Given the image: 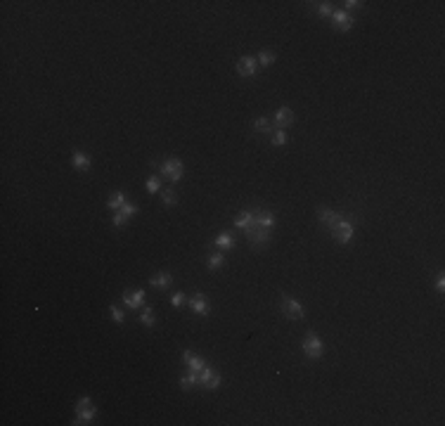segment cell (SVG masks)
I'll use <instances>...</instances> for the list:
<instances>
[{"instance_id":"cell-28","label":"cell","mask_w":445,"mask_h":426,"mask_svg":"<svg viewBox=\"0 0 445 426\" xmlns=\"http://www.w3.org/2000/svg\"><path fill=\"white\" fill-rule=\"evenodd\" d=\"M159 190H161V178H159V175H152V178L147 180V192H149V194H156Z\"/></svg>"},{"instance_id":"cell-11","label":"cell","mask_w":445,"mask_h":426,"mask_svg":"<svg viewBox=\"0 0 445 426\" xmlns=\"http://www.w3.org/2000/svg\"><path fill=\"white\" fill-rule=\"evenodd\" d=\"M135 213H137V206H135V204H130V201H126V204H123V206L116 211V216L111 218V223H114L116 227H121L123 223H128L130 218L135 216Z\"/></svg>"},{"instance_id":"cell-2","label":"cell","mask_w":445,"mask_h":426,"mask_svg":"<svg viewBox=\"0 0 445 426\" xmlns=\"http://www.w3.org/2000/svg\"><path fill=\"white\" fill-rule=\"evenodd\" d=\"M280 310L289 320H303L306 318V308L301 306V301L291 299V296H287V294H280Z\"/></svg>"},{"instance_id":"cell-29","label":"cell","mask_w":445,"mask_h":426,"mask_svg":"<svg viewBox=\"0 0 445 426\" xmlns=\"http://www.w3.org/2000/svg\"><path fill=\"white\" fill-rule=\"evenodd\" d=\"M109 313H111V318H114V322H116V325H123V320H126V313L118 308V306H109Z\"/></svg>"},{"instance_id":"cell-18","label":"cell","mask_w":445,"mask_h":426,"mask_svg":"<svg viewBox=\"0 0 445 426\" xmlns=\"http://www.w3.org/2000/svg\"><path fill=\"white\" fill-rule=\"evenodd\" d=\"M213 244H216V249H220V251H230V249H235V237H232V232H220Z\"/></svg>"},{"instance_id":"cell-33","label":"cell","mask_w":445,"mask_h":426,"mask_svg":"<svg viewBox=\"0 0 445 426\" xmlns=\"http://www.w3.org/2000/svg\"><path fill=\"white\" fill-rule=\"evenodd\" d=\"M344 5H346V12H348V9H360L365 2H363V0H346Z\"/></svg>"},{"instance_id":"cell-17","label":"cell","mask_w":445,"mask_h":426,"mask_svg":"<svg viewBox=\"0 0 445 426\" xmlns=\"http://www.w3.org/2000/svg\"><path fill=\"white\" fill-rule=\"evenodd\" d=\"M173 284V275L171 272H159V275H154L152 280H149V287H154V289H168Z\"/></svg>"},{"instance_id":"cell-24","label":"cell","mask_w":445,"mask_h":426,"mask_svg":"<svg viewBox=\"0 0 445 426\" xmlns=\"http://www.w3.org/2000/svg\"><path fill=\"white\" fill-rule=\"evenodd\" d=\"M254 133H265V135H273V128L268 123V118L265 116H258L254 121Z\"/></svg>"},{"instance_id":"cell-12","label":"cell","mask_w":445,"mask_h":426,"mask_svg":"<svg viewBox=\"0 0 445 426\" xmlns=\"http://www.w3.org/2000/svg\"><path fill=\"white\" fill-rule=\"evenodd\" d=\"M318 218L322 220V223H325V225H327L329 232H332V230H334V227L339 225L341 220H344V218H341V213H336V211H332V209H318Z\"/></svg>"},{"instance_id":"cell-32","label":"cell","mask_w":445,"mask_h":426,"mask_svg":"<svg viewBox=\"0 0 445 426\" xmlns=\"http://www.w3.org/2000/svg\"><path fill=\"white\" fill-rule=\"evenodd\" d=\"M185 303H187V299H185V294H182V291H178V294H173V296H171V306H173V308H182Z\"/></svg>"},{"instance_id":"cell-16","label":"cell","mask_w":445,"mask_h":426,"mask_svg":"<svg viewBox=\"0 0 445 426\" xmlns=\"http://www.w3.org/2000/svg\"><path fill=\"white\" fill-rule=\"evenodd\" d=\"M95 415H97V410H95V405H88V408H83L76 412V419H73L71 424H90L92 419H95Z\"/></svg>"},{"instance_id":"cell-1","label":"cell","mask_w":445,"mask_h":426,"mask_svg":"<svg viewBox=\"0 0 445 426\" xmlns=\"http://www.w3.org/2000/svg\"><path fill=\"white\" fill-rule=\"evenodd\" d=\"M159 173L164 175L166 180L180 182V180H182V175H185V163H182L180 159L171 156V159H166L164 163H159Z\"/></svg>"},{"instance_id":"cell-4","label":"cell","mask_w":445,"mask_h":426,"mask_svg":"<svg viewBox=\"0 0 445 426\" xmlns=\"http://www.w3.org/2000/svg\"><path fill=\"white\" fill-rule=\"evenodd\" d=\"M246 242L251 244V249H261L270 242V230H263V227H246L244 230Z\"/></svg>"},{"instance_id":"cell-3","label":"cell","mask_w":445,"mask_h":426,"mask_svg":"<svg viewBox=\"0 0 445 426\" xmlns=\"http://www.w3.org/2000/svg\"><path fill=\"white\" fill-rule=\"evenodd\" d=\"M301 346H303L306 358H310V360H320V358L325 355V344H322V339H320L315 332H308Z\"/></svg>"},{"instance_id":"cell-21","label":"cell","mask_w":445,"mask_h":426,"mask_svg":"<svg viewBox=\"0 0 445 426\" xmlns=\"http://www.w3.org/2000/svg\"><path fill=\"white\" fill-rule=\"evenodd\" d=\"M194 386H199V372H190L187 377L180 379V389L182 391H192Z\"/></svg>"},{"instance_id":"cell-8","label":"cell","mask_w":445,"mask_h":426,"mask_svg":"<svg viewBox=\"0 0 445 426\" xmlns=\"http://www.w3.org/2000/svg\"><path fill=\"white\" fill-rule=\"evenodd\" d=\"M277 218H275L273 211L268 209H254V225L251 227H263V230H273Z\"/></svg>"},{"instance_id":"cell-19","label":"cell","mask_w":445,"mask_h":426,"mask_svg":"<svg viewBox=\"0 0 445 426\" xmlns=\"http://www.w3.org/2000/svg\"><path fill=\"white\" fill-rule=\"evenodd\" d=\"M254 225V209L251 211H242L239 216L235 218V227L237 230H246V227Z\"/></svg>"},{"instance_id":"cell-5","label":"cell","mask_w":445,"mask_h":426,"mask_svg":"<svg viewBox=\"0 0 445 426\" xmlns=\"http://www.w3.org/2000/svg\"><path fill=\"white\" fill-rule=\"evenodd\" d=\"M332 237H334L336 244H348V242L355 237V225L351 223V220H341V223L332 230Z\"/></svg>"},{"instance_id":"cell-30","label":"cell","mask_w":445,"mask_h":426,"mask_svg":"<svg viewBox=\"0 0 445 426\" xmlns=\"http://www.w3.org/2000/svg\"><path fill=\"white\" fill-rule=\"evenodd\" d=\"M161 199H164L166 206H175V204H178V197H175V192H173V190H164V192H161Z\"/></svg>"},{"instance_id":"cell-22","label":"cell","mask_w":445,"mask_h":426,"mask_svg":"<svg viewBox=\"0 0 445 426\" xmlns=\"http://www.w3.org/2000/svg\"><path fill=\"white\" fill-rule=\"evenodd\" d=\"M123 204H126V194L118 190V192H114V194H111V199L107 201V209H109V211H118Z\"/></svg>"},{"instance_id":"cell-23","label":"cell","mask_w":445,"mask_h":426,"mask_svg":"<svg viewBox=\"0 0 445 426\" xmlns=\"http://www.w3.org/2000/svg\"><path fill=\"white\" fill-rule=\"evenodd\" d=\"M140 322L145 327H154L156 325V318H154V308L152 306H145L142 313H140Z\"/></svg>"},{"instance_id":"cell-35","label":"cell","mask_w":445,"mask_h":426,"mask_svg":"<svg viewBox=\"0 0 445 426\" xmlns=\"http://www.w3.org/2000/svg\"><path fill=\"white\" fill-rule=\"evenodd\" d=\"M436 291H441V294L445 291V277H443V275H441V277L436 280Z\"/></svg>"},{"instance_id":"cell-14","label":"cell","mask_w":445,"mask_h":426,"mask_svg":"<svg viewBox=\"0 0 445 426\" xmlns=\"http://www.w3.org/2000/svg\"><path fill=\"white\" fill-rule=\"evenodd\" d=\"M71 166L76 168V171H90V166H92V159L90 154H85V152H73L71 154Z\"/></svg>"},{"instance_id":"cell-27","label":"cell","mask_w":445,"mask_h":426,"mask_svg":"<svg viewBox=\"0 0 445 426\" xmlns=\"http://www.w3.org/2000/svg\"><path fill=\"white\" fill-rule=\"evenodd\" d=\"M287 140H289V137H287V133H284V130H280V128H277V130H273V137H270V142H273L275 147L287 145Z\"/></svg>"},{"instance_id":"cell-20","label":"cell","mask_w":445,"mask_h":426,"mask_svg":"<svg viewBox=\"0 0 445 426\" xmlns=\"http://www.w3.org/2000/svg\"><path fill=\"white\" fill-rule=\"evenodd\" d=\"M223 265H225V254H223V251L211 254L209 261H206V268H209V270H218V268H223Z\"/></svg>"},{"instance_id":"cell-9","label":"cell","mask_w":445,"mask_h":426,"mask_svg":"<svg viewBox=\"0 0 445 426\" xmlns=\"http://www.w3.org/2000/svg\"><path fill=\"white\" fill-rule=\"evenodd\" d=\"M256 71H258V62L256 57H239L237 59V73L244 76V78H254Z\"/></svg>"},{"instance_id":"cell-7","label":"cell","mask_w":445,"mask_h":426,"mask_svg":"<svg viewBox=\"0 0 445 426\" xmlns=\"http://www.w3.org/2000/svg\"><path fill=\"white\" fill-rule=\"evenodd\" d=\"M187 303H190V310L194 313V315H201V318H206L211 313V303H209V299L201 294V291H197L192 299H187Z\"/></svg>"},{"instance_id":"cell-13","label":"cell","mask_w":445,"mask_h":426,"mask_svg":"<svg viewBox=\"0 0 445 426\" xmlns=\"http://www.w3.org/2000/svg\"><path fill=\"white\" fill-rule=\"evenodd\" d=\"M291 123H294V111L287 107H282L275 111V126L280 128V130H284V128H289Z\"/></svg>"},{"instance_id":"cell-6","label":"cell","mask_w":445,"mask_h":426,"mask_svg":"<svg viewBox=\"0 0 445 426\" xmlns=\"http://www.w3.org/2000/svg\"><path fill=\"white\" fill-rule=\"evenodd\" d=\"M355 24V19L351 17V12H346V9H334V14H332V26H334V31H341V33H346V31H351Z\"/></svg>"},{"instance_id":"cell-15","label":"cell","mask_w":445,"mask_h":426,"mask_svg":"<svg viewBox=\"0 0 445 426\" xmlns=\"http://www.w3.org/2000/svg\"><path fill=\"white\" fill-rule=\"evenodd\" d=\"M182 363L190 365V372H201V370L206 367V360L199 358V355L190 353V351H185V353H182Z\"/></svg>"},{"instance_id":"cell-10","label":"cell","mask_w":445,"mask_h":426,"mask_svg":"<svg viewBox=\"0 0 445 426\" xmlns=\"http://www.w3.org/2000/svg\"><path fill=\"white\" fill-rule=\"evenodd\" d=\"M123 303H126V308H145V289L123 291Z\"/></svg>"},{"instance_id":"cell-25","label":"cell","mask_w":445,"mask_h":426,"mask_svg":"<svg viewBox=\"0 0 445 426\" xmlns=\"http://www.w3.org/2000/svg\"><path fill=\"white\" fill-rule=\"evenodd\" d=\"M275 59H277V54L270 52V50H263V52L256 54V62H258V66H270Z\"/></svg>"},{"instance_id":"cell-34","label":"cell","mask_w":445,"mask_h":426,"mask_svg":"<svg viewBox=\"0 0 445 426\" xmlns=\"http://www.w3.org/2000/svg\"><path fill=\"white\" fill-rule=\"evenodd\" d=\"M88 405H92V400H90V396H83L81 400H78V403H76V412H78V410H83V408H88Z\"/></svg>"},{"instance_id":"cell-31","label":"cell","mask_w":445,"mask_h":426,"mask_svg":"<svg viewBox=\"0 0 445 426\" xmlns=\"http://www.w3.org/2000/svg\"><path fill=\"white\" fill-rule=\"evenodd\" d=\"M318 14L320 17H332V14H334L332 2H318Z\"/></svg>"},{"instance_id":"cell-26","label":"cell","mask_w":445,"mask_h":426,"mask_svg":"<svg viewBox=\"0 0 445 426\" xmlns=\"http://www.w3.org/2000/svg\"><path fill=\"white\" fill-rule=\"evenodd\" d=\"M220 384H223V377H220L218 372H213L209 377V381H204V384H201V389H204V391H216Z\"/></svg>"}]
</instances>
